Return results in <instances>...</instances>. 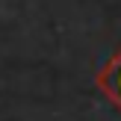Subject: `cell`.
Here are the masks:
<instances>
[{
  "instance_id": "1",
  "label": "cell",
  "mask_w": 121,
  "mask_h": 121,
  "mask_svg": "<svg viewBox=\"0 0 121 121\" xmlns=\"http://www.w3.org/2000/svg\"><path fill=\"white\" fill-rule=\"evenodd\" d=\"M98 86L104 89L106 95H109V100L121 109V50L115 53V56L106 62V68L100 71V77H98Z\"/></svg>"
}]
</instances>
